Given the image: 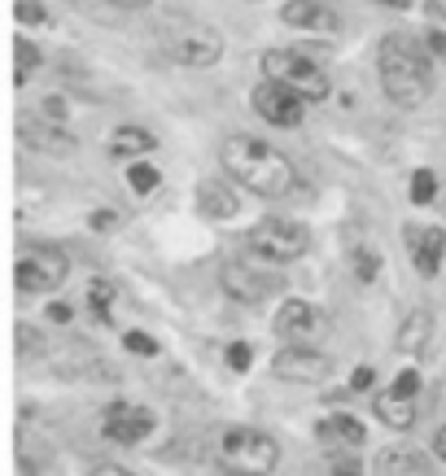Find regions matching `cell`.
Listing matches in <instances>:
<instances>
[{
  "instance_id": "6da1fadb",
  "label": "cell",
  "mask_w": 446,
  "mask_h": 476,
  "mask_svg": "<svg viewBox=\"0 0 446 476\" xmlns=\"http://www.w3.org/2000/svg\"><path fill=\"white\" fill-rule=\"evenodd\" d=\"M219 162L237 184H245L258 197H289L298 188L293 162L258 136H228L219 144Z\"/></svg>"
},
{
  "instance_id": "7a4b0ae2",
  "label": "cell",
  "mask_w": 446,
  "mask_h": 476,
  "mask_svg": "<svg viewBox=\"0 0 446 476\" xmlns=\"http://www.w3.org/2000/svg\"><path fill=\"white\" fill-rule=\"evenodd\" d=\"M429 44H415L407 31H389L377 48V70L385 97L403 109H415L433 92V57L424 53Z\"/></svg>"
},
{
  "instance_id": "3957f363",
  "label": "cell",
  "mask_w": 446,
  "mask_h": 476,
  "mask_svg": "<svg viewBox=\"0 0 446 476\" xmlns=\"http://www.w3.org/2000/svg\"><path fill=\"white\" fill-rule=\"evenodd\" d=\"M245 245H249V254H258L263 263L284 267V263L307 258L310 228L298 223V219H289V214H267V219H258V223L245 232Z\"/></svg>"
},
{
  "instance_id": "277c9868",
  "label": "cell",
  "mask_w": 446,
  "mask_h": 476,
  "mask_svg": "<svg viewBox=\"0 0 446 476\" xmlns=\"http://www.w3.org/2000/svg\"><path fill=\"white\" fill-rule=\"evenodd\" d=\"M263 70L280 79V83H289L293 92H302L307 101H324L328 97V70L319 66L315 57H310L307 48H267L263 53Z\"/></svg>"
},
{
  "instance_id": "5b68a950",
  "label": "cell",
  "mask_w": 446,
  "mask_h": 476,
  "mask_svg": "<svg viewBox=\"0 0 446 476\" xmlns=\"http://www.w3.org/2000/svg\"><path fill=\"white\" fill-rule=\"evenodd\" d=\"M219 459L237 472H275L280 468V446L258 428H228L219 437Z\"/></svg>"
},
{
  "instance_id": "8992f818",
  "label": "cell",
  "mask_w": 446,
  "mask_h": 476,
  "mask_svg": "<svg viewBox=\"0 0 446 476\" xmlns=\"http://www.w3.org/2000/svg\"><path fill=\"white\" fill-rule=\"evenodd\" d=\"M66 275H70V258H66V249H57V245L22 249L18 263H13L18 293H53V289L66 284Z\"/></svg>"
},
{
  "instance_id": "52a82bcc",
  "label": "cell",
  "mask_w": 446,
  "mask_h": 476,
  "mask_svg": "<svg viewBox=\"0 0 446 476\" xmlns=\"http://www.w3.org/2000/svg\"><path fill=\"white\" fill-rule=\"evenodd\" d=\"M162 44H167V57L188 70H206L223 57V35L214 27H202V22H175L162 35Z\"/></svg>"
},
{
  "instance_id": "ba28073f",
  "label": "cell",
  "mask_w": 446,
  "mask_h": 476,
  "mask_svg": "<svg viewBox=\"0 0 446 476\" xmlns=\"http://www.w3.org/2000/svg\"><path fill=\"white\" fill-rule=\"evenodd\" d=\"M258 258V254H254ZM254 258H232V263H223V272H219V289L232 298V302H240V307H258V302H267V298H275V289L284 284L280 275L272 272V267H258Z\"/></svg>"
},
{
  "instance_id": "9c48e42d",
  "label": "cell",
  "mask_w": 446,
  "mask_h": 476,
  "mask_svg": "<svg viewBox=\"0 0 446 476\" xmlns=\"http://www.w3.org/2000/svg\"><path fill=\"white\" fill-rule=\"evenodd\" d=\"M272 372L289 385H319L333 376V359L324 350H315L310 341H284V350H275Z\"/></svg>"
},
{
  "instance_id": "30bf717a",
  "label": "cell",
  "mask_w": 446,
  "mask_h": 476,
  "mask_svg": "<svg viewBox=\"0 0 446 476\" xmlns=\"http://www.w3.org/2000/svg\"><path fill=\"white\" fill-rule=\"evenodd\" d=\"M249 101H254V114H258L263 123H272V127H298V123L307 118V97L293 92L289 83L272 79V74L254 88Z\"/></svg>"
},
{
  "instance_id": "8fae6325",
  "label": "cell",
  "mask_w": 446,
  "mask_h": 476,
  "mask_svg": "<svg viewBox=\"0 0 446 476\" xmlns=\"http://www.w3.org/2000/svg\"><path fill=\"white\" fill-rule=\"evenodd\" d=\"M272 333L280 341H315L324 333V310L302 298H284L272 319Z\"/></svg>"
},
{
  "instance_id": "7c38bea8",
  "label": "cell",
  "mask_w": 446,
  "mask_h": 476,
  "mask_svg": "<svg viewBox=\"0 0 446 476\" xmlns=\"http://www.w3.org/2000/svg\"><path fill=\"white\" fill-rule=\"evenodd\" d=\"M403 240H407V258H412V267L424 280L429 275H438L446 258V232L442 228H433V223H407L403 228Z\"/></svg>"
},
{
  "instance_id": "4fadbf2b",
  "label": "cell",
  "mask_w": 446,
  "mask_h": 476,
  "mask_svg": "<svg viewBox=\"0 0 446 476\" xmlns=\"http://www.w3.org/2000/svg\"><path fill=\"white\" fill-rule=\"evenodd\" d=\"M149 428H153V415L132 402H109L101 415V433L118 446H136L140 437H149Z\"/></svg>"
},
{
  "instance_id": "5bb4252c",
  "label": "cell",
  "mask_w": 446,
  "mask_h": 476,
  "mask_svg": "<svg viewBox=\"0 0 446 476\" xmlns=\"http://www.w3.org/2000/svg\"><path fill=\"white\" fill-rule=\"evenodd\" d=\"M280 22L284 27H302V31H342V18H337V9H328V4H319V0H284L280 4Z\"/></svg>"
},
{
  "instance_id": "9a60e30c",
  "label": "cell",
  "mask_w": 446,
  "mask_h": 476,
  "mask_svg": "<svg viewBox=\"0 0 446 476\" xmlns=\"http://www.w3.org/2000/svg\"><path fill=\"white\" fill-rule=\"evenodd\" d=\"M18 136H22V144L27 149H35V153H48V158H70L74 153V136H70L66 127H57L53 118H35V123H22L18 127Z\"/></svg>"
},
{
  "instance_id": "2e32d148",
  "label": "cell",
  "mask_w": 446,
  "mask_h": 476,
  "mask_svg": "<svg viewBox=\"0 0 446 476\" xmlns=\"http://www.w3.org/2000/svg\"><path fill=\"white\" fill-rule=\"evenodd\" d=\"M429 341H433V310H429V307H415L412 315L398 324L394 350H398V354H420Z\"/></svg>"
},
{
  "instance_id": "e0dca14e",
  "label": "cell",
  "mask_w": 446,
  "mask_h": 476,
  "mask_svg": "<svg viewBox=\"0 0 446 476\" xmlns=\"http://www.w3.org/2000/svg\"><path fill=\"white\" fill-rule=\"evenodd\" d=\"M197 205H202V214H210V219H237L240 197H237V188H228L223 179H202L197 184Z\"/></svg>"
},
{
  "instance_id": "ac0fdd59",
  "label": "cell",
  "mask_w": 446,
  "mask_h": 476,
  "mask_svg": "<svg viewBox=\"0 0 446 476\" xmlns=\"http://www.w3.org/2000/svg\"><path fill=\"white\" fill-rule=\"evenodd\" d=\"M315 437L324 446H363L368 442V428L354 420V415H324L319 424H315Z\"/></svg>"
},
{
  "instance_id": "d6986e66",
  "label": "cell",
  "mask_w": 446,
  "mask_h": 476,
  "mask_svg": "<svg viewBox=\"0 0 446 476\" xmlns=\"http://www.w3.org/2000/svg\"><path fill=\"white\" fill-rule=\"evenodd\" d=\"M372 411L380 415V424H389V428H398V433H407V428L415 424V398L398 394V389H385V394H377Z\"/></svg>"
},
{
  "instance_id": "ffe728a7",
  "label": "cell",
  "mask_w": 446,
  "mask_h": 476,
  "mask_svg": "<svg viewBox=\"0 0 446 476\" xmlns=\"http://www.w3.org/2000/svg\"><path fill=\"white\" fill-rule=\"evenodd\" d=\"M158 149V140L149 136L144 127H118L114 136H109V153L114 158H144V153H153Z\"/></svg>"
},
{
  "instance_id": "44dd1931",
  "label": "cell",
  "mask_w": 446,
  "mask_h": 476,
  "mask_svg": "<svg viewBox=\"0 0 446 476\" xmlns=\"http://www.w3.org/2000/svg\"><path fill=\"white\" fill-rule=\"evenodd\" d=\"M13 83H18V88H22V83H27V79H31V70L39 66V48H35L31 39H27V35H18V39H13Z\"/></svg>"
},
{
  "instance_id": "7402d4cb",
  "label": "cell",
  "mask_w": 446,
  "mask_h": 476,
  "mask_svg": "<svg viewBox=\"0 0 446 476\" xmlns=\"http://www.w3.org/2000/svg\"><path fill=\"white\" fill-rule=\"evenodd\" d=\"M380 472H429V459H420L415 450H385Z\"/></svg>"
},
{
  "instance_id": "603a6c76",
  "label": "cell",
  "mask_w": 446,
  "mask_h": 476,
  "mask_svg": "<svg viewBox=\"0 0 446 476\" xmlns=\"http://www.w3.org/2000/svg\"><path fill=\"white\" fill-rule=\"evenodd\" d=\"M158 184H162L158 167H149V162H140V158L132 162V167H127V188H132L136 197H149V193H153Z\"/></svg>"
},
{
  "instance_id": "cb8c5ba5",
  "label": "cell",
  "mask_w": 446,
  "mask_h": 476,
  "mask_svg": "<svg viewBox=\"0 0 446 476\" xmlns=\"http://www.w3.org/2000/svg\"><path fill=\"white\" fill-rule=\"evenodd\" d=\"M350 263H354V272H359L363 284H372V280H377L380 258H377V249H372V245H354V249H350Z\"/></svg>"
},
{
  "instance_id": "d4e9b609",
  "label": "cell",
  "mask_w": 446,
  "mask_h": 476,
  "mask_svg": "<svg viewBox=\"0 0 446 476\" xmlns=\"http://www.w3.org/2000/svg\"><path fill=\"white\" fill-rule=\"evenodd\" d=\"M407 197H412L415 205H429L433 197H438V175H433V170H415V175H412V188H407Z\"/></svg>"
},
{
  "instance_id": "484cf974",
  "label": "cell",
  "mask_w": 446,
  "mask_h": 476,
  "mask_svg": "<svg viewBox=\"0 0 446 476\" xmlns=\"http://www.w3.org/2000/svg\"><path fill=\"white\" fill-rule=\"evenodd\" d=\"M109 302H114V284H109V280H92V289H88V307L97 310L101 319H109Z\"/></svg>"
},
{
  "instance_id": "4316f807",
  "label": "cell",
  "mask_w": 446,
  "mask_h": 476,
  "mask_svg": "<svg viewBox=\"0 0 446 476\" xmlns=\"http://www.w3.org/2000/svg\"><path fill=\"white\" fill-rule=\"evenodd\" d=\"M123 345H127L132 354H140V359H153V354H158V341L149 337V333H123Z\"/></svg>"
},
{
  "instance_id": "83f0119b",
  "label": "cell",
  "mask_w": 446,
  "mask_h": 476,
  "mask_svg": "<svg viewBox=\"0 0 446 476\" xmlns=\"http://www.w3.org/2000/svg\"><path fill=\"white\" fill-rule=\"evenodd\" d=\"M249 363H254V345H249V341L228 345V368H232V372H249Z\"/></svg>"
},
{
  "instance_id": "f1b7e54d",
  "label": "cell",
  "mask_w": 446,
  "mask_h": 476,
  "mask_svg": "<svg viewBox=\"0 0 446 476\" xmlns=\"http://www.w3.org/2000/svg\"><path fill=\"white\" fill-rule=\"evenodd\" d=\"M13 13H18V22H27V27H39L48 13H44V4H35V0H18L13 4Z\"/></svg>"
},
{
  "instance_id": "f546056e",
  "label": "cell",
  "mask_w": 446,
  "mask_h": 476,
  "mask_svg": "<svg viewBox=\"0 0 446 476\" xmlns=\"http://www.w3.org/2000/svg\"><path fill=\"white\" fill-rule=\"evenodd\" d=\"M118 223H123V219H118V210H114V205H105V210H97V214L88 219V228H92V232H114Z\"/></svg>"
},
{
  "instance_id": "4dcf8cb0",
  "label": "cell",
  "mask_w": 446,
  "mask_h": 476,
  "mask_svg": "<svg viewBox=\"0 0 446 476\" xmlns=\"http://www.w3.org/2000/svg\"><path fill=\"white\" fill-rule=\"evenodd\" d=\"M39 114H44V118H53V123H62V118L70 114V101H66V97H44Z\"/></svg>"
},
{
  "instance_id": "1f68e13d",
  "label": "cell",
  "mask_w": 446,
  "mask_h": 476,
  "mask_svg": "<svg viewBox=\"0 0 446 476\" xmlns=\"http://www.w3.org/2000/svg\"><path fill=\"white\" fill-rule=\"evenodd\" d=\"M394 389H398V394H407V398H415V394H420V372H415V368H407V372H398V380H394Z\"/></svg>"
},
{
  "instance_id": "d6a6232c",
  "label": "cell",
  "mask_w": 446,
  "mask_h": 476,
  "mask_svg": "<svg viewBox=\"0 0 446 476\" xmlns=\"http://www.w3.org/2000/svg\"><path fill=\"white\" fill-rule=\"evenodd\" d=\"M18 345H22V350H27V354H31V345H35V350H39V354H44V337H39V333H31V328H27V324H18Z\"/></svg>"
},
{
  "instance_id": "836d02e7",
  "label": "cell",
  "mask_w": 446,
  "mask_h": 476,
  "mask_svg": "<svg viewBox=\"0 0 446 476\" xmlns=\"http://www.w3.org/2000/svg\"><path fill=\"white\" fill-rule=\"evenodd\" d=\"M424 44H429V53H433V57H446V35L442 31H429V35H424Z\"/></svg>"
},
{
  "instance_id": "e575fe53",
  "label": "cell",
  "mask_w": 446,
  "mask_h": 476,
  "mask_svg": "<svg viewBox=\"0 0 446 476\" xmlns=\"http://www.w3.org/2000/svg\"><path fill=\"white\" fill-rule=\"evenodd\" d=\"M70 315H74V310H70L66 302H53V307H48V319H53V324H70Z\"/></svg>"
},
{
  "instance_id": "d590c367",
  "label": "cell",
  "mask_w": 446,
  "mask_h": 476,
  "mask_svg": "<svg viewBox=\"0 0 446 476\" xmlns=\"http://www.w3.org/2000/svg\"><path fill=\"white\" fill-rule=\"evenodd\" d=\"M368 385H372V368H359L350 376V389H368Z\"/></svg>"
},
{
  "instance_id": "8d00e7d4",
  "label": "cell",
  "mask_w": 446,
  "mask_h": 476,
  "mask_svg": "<svg viewBox=\"0 0 446 476\" xmlns=\"http://www.w3.org/2000/svg\"><path fill=\"white\" fill-rule=\"evenodd\" d=\"M433 454H438V459L446 463V424L438 428V433H433Z\"/></svg>"
},
{
  "instance_id": "74e56055",
  "label": "cell",
  "mask_w": 446,
  "mask_h": 476,
  "mask_svg": "<svg viewBox=\"0 0 446 476\" xmlns=\"http://www.w3.org/2000/svg\"><path fill=\"white\" fill-rule=\"evenodd\" d=\"M92 472L101 476V472H109V476H123V468L118 463H92Z\"/></svg>"
},
{
  "instance_id": "f35d334b",
  "label": "cell",
  "mask_w": 446,
  "mask_h": 476,
  "mask_svg": "<svg viewBox=\"0 0 446 476\" xmlns=\"http://www.w3.org/2000/svg\"><path fill=\"white\" fill-rule=\"evenodd\" d=\"M109 4H118V9H144V4H153V0H109Z\"/></svg>"
},
{
  "instance_id": "ab89813d",
  "label": "cell",
  "mask_w": 446,
  "mask_h": 476,
  "mask_svg": "<svg viewBox=\"0 0 446 476\" xmlns=\"http://www.w3.org/2000/svg\"><path fill=\"white\" fill-rule=\"evenodd\" d=\"M380 4H394V9H407L412 0H380Z\"/></svg>"
},
{
  "instance_id": "60d3db41",
  "label": "cell",
  "mask_w": 446,
  "mask_h": 476,
  "mask_svg": "<svg viewBox=\"0 0 446 476\" xmlns=\"http://www.w3.org/2000/svg\"><path fill=\"white\" fill-rule=\"evenodd\" d=\"M442 205H446V197H442Z\"/></svg>"
}]
</instances>
